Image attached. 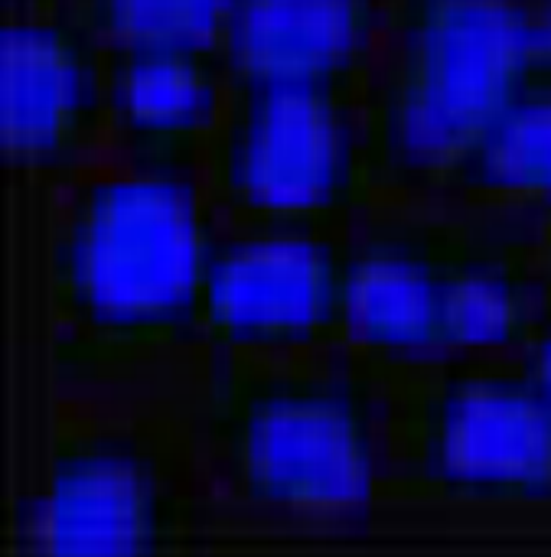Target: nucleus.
I'll return each mask as SVG.
<instances>
[{
	"mask_svg": "<svg viewBox=\"0 0 551 557\" xmlns=\"http://www.w3.org/2000/svg\"><path fill=\"white\" fill-rule=\"evenodd\" d=\"M441 196L470 206L551 212V75L532 72L516 101L451 173Z\"/></svg>",
	"mask_w": 551,
	"mask_h": 557,
	"instance_id": "f8f14e48",
	"label": "nucleus"
},
{
	"mask_svg": "<svg viewBox=\"0 0 551 557\" xmlns=\"http://www.w3.org/2000/svg\"><path fill=\"white\" fill-rule=\"evenodd\" d=\"M385 16V0H232L216 49L232 85H317L363 95Z\"/></svg>",
	"mask_w": 551,
	"mask_h": 557,
	"instance_id": "9b49d317",
	"label": "nucleus"
},
{
	"mask_svg": "<svg viewBox=\"0 0 551 557\" xmlns=\"http://www.w3.org/2000/svg\"><path fill=\"white\" fill-rule=\"evenodd\" d=\"M199 173L229 225L340 228L379 193L363 95L232 85Z\"/></svg>",
	"mask_w": 551,
	"mask_h": 557,
	"instance_id": "39448f33",
	"label": "nucleus"
},
{
	"mask_svg": "<svg viewBox=\"0 0 551 557\" xmlns=\"http://www.w3.org/2000/svg\"><path fill=\"white\" fill-rule=\"evenodd\" d=\"M389 209L363 225L346 346L415 369L523 352L549 313L539 222H523V209Z\"/></svg>",
	"mask_w": 551,
	"mask_h": 557,
	"instance_id": "f257e3e1",
	"label": "nucleus"
},
{
	"mask_svg": "<svg viewBox=\"0 0 551 557\" xmlns=\"http://www.w3.org/2000/svg\"><path fill=\"white\" fill-rule=\"evenodd\" d=\"M536 72L526 0H395L363 91L382 193H441Z\"/></svg>",
	"mask_w": 551,
	"mask_h": 557,
	"instance_id": "7ed1b4c3",
	"label": "nucleus"
},
{
	"mask_svg": "<svg viewBox=\"0 0 551 557\" xmlns=\"http://www.w3.org/2000/svg\"><path fill=\"white\" fill-rule=\"evenodd\" d=\"M516 356H519V362L526 366V372L536 382L539 395L546 398V405L551 408V313H546V320L536 330V336Z\"/></svg>",
	"mask_w": 551,
	"mask_h": 557,
	"instance_id": "4468645a",
	"label": "nucleus"
},
{
	"mask_svg": "<svg viewBox=\"0 0 551 557\" xmlns=\"http://www.w3.org/2000/svg\"><path fill=\"white\" fill-rule=\"evenodd\" d=\"M186 522L189 503L150 441L124 428H65L49 444L23 539L49 555H137L176 545Z\"/></svg>",
	"mask_w": 551,
	"mask_h": 557,
	"instance_id": "6e6552de",
	"label": "nucleus"
},
{
	"mask_svg": "<svg viewBox=\"0 0 551 557\" xmlns=\"http://www.w3.org/2000/svg\"><path fill=\"white\" fill-rule=\"evenodd\" d=\"M350 281L353 242L340 228H219L203 274L199 339L242 359L343 346Z\"/></svg>",
	"mask_w": 551,
	"mask_h": 557,
	"instance_id": "0eeeda50",
	"label": "nucleus"
},
{
	"mask_svg": "<svg viewBox=\"0 0 551 557\" xmlns=\"http://www.w3.org/2000/svg\"><path fill=\"white\" fill-rule=\"evenodd\" d=\"M232 0H72L101 42H216Z\"/></svg>",
	"mask_w": 551,
	"mask_h": 557,
	"instance_id": "ddd939ff",
	"label": "nucleus"
},
{
	"mask_svg": "<svg viewBox=\"0 0 551 557\" xmlns=\"http://www.w3.org/2000/svg\"><path fill=\"white\" fill-rule=\"evenodd\" d=\"M0 137L42 186H72L105 144V42L72 13L16 10L0 36Z\"/></svg>",
	"mask_w": 551,
	"mask_h": 557,
	"instance_id": "1a4fd4ad",
	"label": "nucleus"
},
{
	"mask_svg": "<svg viewBox=\"0 0 551 557\" xmlns=\"http://www.w3.org/2000/svg\"><path fill=\"white\" fill-rule=\"evenodd\" d=\"M399 483L464 506H551V408L519 356L418 369L395 418Z\"/></svg>",
	"mask_w": 551,
	"mask_h": 557,
	"instance_id": "423d86ee",
	"label": "nucleus"
},
{
	"mask_svg": "<svg viewBox=\"0 0 551 557\" xmlns=\"http://www.w3.org/2000/svg\"><path fill=\"white\" fill-rule=\"evenodd\" d=\"M10 13H16V10H49L52 7V0H10Z\"/></svg>",
	"mask_w": 551,
	"mask_h": 557,
	"instance_id": "f3484780",
	"label": "nucleus"
},
{
	"mask_svg": "<svg viewBox=\"0 0 551 557\" xmlns=\"http://www.w3.org/2000/svg\"><path fill=\"white\" fill-rule=\"evenodd\" d=\"M532 42H536V72L551 75V0H526Z\"/></svg>",
	"mask_w": 551,
	"mask_h": 557,
	"instance_id": "2eb2a0df",
	"label": "nucleus"
},
{
	"mask_svg": "<svg viewBox=\"0 0 551 557\" xmlns=\"http://www.w3.org/2000/svg\"><path fill=\"white\" fill-rule=\"evenodd\" d=\"M229 91L216 42H105V147L118 166L199 176Z\"/></svg>",
	"mask_w": 551,
	"mask_h": 557,
	"instance_id": "9d476101",
	"label": "nucleus"
},
{
	"mask_svg": "<svg viewBox=\"0 0 551 557\" xmlns=\"http://www.w3.org/2000/svg\"><path fill=\"white\" fill-rule=\"evenodd\" d=\"M219 215L199 176L111 166L78 176L49 235V304L108 349L199 339V294Z\"/></svg>",
	"mask_w": 551,
	"mask_h": 557,
	"instance_id": "f03ea898",
	"label": "nucleus"
},
{
	"mask_svg": "<svg viewBox=\"0 0 551 557\" xmlns=\"http://www.w3.org/2000/svg\"><path fill=\"white\" fill-rule=\"evenodd\" d=\"M206 437L242 499L284 516L336 519L376 496L385 408L359 366L242 359L209 392Z\"/></svg>",
	"mask_w": 551,
	"mask_h": 557,
	"instance_id": "20e7f679",
	"label": "nucleus"
},
{
	"mask_svg": "<svg viewBox=\"0 0 551 557\" xmlns=\"http://www.w3.org/2000/svg\"><path fill=\"white\" fill-rule=\"evenodd\" d=\"M539 261H542V281H546V300L551 313V212L539 219Z\"/></svg>",
	"mask_w": 551,
	"mask_h": 557,
	"instance_id": "dca6fc26",
	"label": "nucleus"
}]
</instances>
